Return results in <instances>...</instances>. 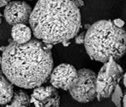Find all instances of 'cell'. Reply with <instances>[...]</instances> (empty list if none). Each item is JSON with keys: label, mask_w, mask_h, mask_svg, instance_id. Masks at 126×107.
Masks as SVG:
<instances>
[{"label": "cell", "mask_w": 126, "mask_h": 107, "mask_svg": "<svg viewBox=\"0 0 126 107\" xmlns=\"http://www.w3.org/2000/svg\"><path fill=\"white\" fill-rule=\"evenodd\" d=\"M1 57L3 75L14 85L24 89H35L47 82L54 66L51 49L38 39L23 44L12 41Z\"/></svg>", "instance_id": "6da1fadb"}, {"label": "cell", "mask_w": 126, "mask_h": 107, "mask_svg": "<svg viewBox=\"0 0 126 107\" xmlns=\"http://www.w3.org/2000/svg\"><path fill=\"white\" fill-rule=\"evenodd\" d=\"M29 23L36 39L53 45L69 41L77 35L81 13L71 0H38Z\"/></svg>", "instance_id": "7a4b0ae2"}, {"label": "cell", "mask_w": 126, "mask_h": 107, "mask_svg": "<svg viewBox=\"0 0 126 107\" xmlns=\"http://www.w3.org/2000/svg\"><path fill=\"white\" fill-rule=\"evenodd\" d=\"M84 44L94 60L105 63L111 58L119 60L126 52V31L116 27L111 20H99L88 29Z\"/></svg>", "instance_id": "3957f363"}, {"label": "cell", "mask_w": 126, "mask_h": 107, "mask_svg": "<svg viewBox=\"0 0 126 107\" xmlns=\"http://www.w3.org/2000/svg\"><path fill=\"white\" fill-rule=\"evenodd\" d=\"M77 73L78 82L76 86L69 91L70 95L74 100L81 103L93 101L97 96V75L89 68H81Z\"/></svg>", "instance_id": "277c9868"}, {"label": "cell", "mask_w": 126, "mask_h": 107, "mask_svg": "<svg viewBox=\"0 0 126 107\" xmlns=\"http://www.w3.org/2000/svg\"><path fill=\"white\" fill-rule=\"evenodd\" d=\"M49 78L51 85L55 88L70 91L77 85L78 73L73 65L64 63L52 69Z\"/></svg>", "instance_id": "5b68a950"}, {"label": "cell", "mask_w": 126, "mask_h": 107, "mask_svg": "<svg viewBox=\"0 0 126 107\" xmlns=\"http://www.w3.org/2000/svg\"><path fill=\"white\" fill-rule=\"evenodd\" d=\"M32 11L30 5L21 1H10L5 6L4 15L8 24H27Z\"/></svg>", "instance_id": "8992f818"}, {"label": "cell", "mask_w": 126, "mask_h": 107, "mask_svg": "<svg viewBox=\"0 0 126 107\" xmlns=\"http://www.w3.org/2000/svg\"><path fill=\"white\" fill-rule=\"evenodd\" d=\"M118 80L112 76H107L105 74L104 65L102 67L96 77V97L110 98L114 92Z\"/></svg>", "instance_id": "52a82bcc"}, {"label": "cell", "mask_w": 126, "mask_h": 107, "mask_svg": "<svg viewBox=\"0 0 126 107\" xmlns=\"http://www.w3.org/2000/svg\"><path fill=\"white\" fill-rule=\"evenodd\" d=\"M32 34L31 29L26 24H16L11 29L13 41L18 44H23L31 41Z\"/></svg>", "instance_id": "ba28073f"}, {"label": "cell", "mask_w": 126, "mask_h": 107, "mask_svg": "<svg viewBox=\"0 0 126 107\" xmlns=\"http://www.w3.org/2000/svg\"><path fill=\"white\" fill-rule=\"evenodd\" d=\"M14 85L4 75H0V105L9 104L14 95Z\"/></svg>", "instance_id": "9c48e42d"}, {"label": "cell", "mask_w": 126, "mask_h": 107, "mask_svg": "<svg viewBox=\"0 0 126 107\" xmlns=\"http://www.w3.org/2000/svg\"><path fill=\"white\" fill-rule=\"evenodd\" d=\"M105 74L107 76H112L117 78L118 81L122 78L123 70L122 67L115 62V60L110 58L108 62L104 64Z\"/></svg>", "instance_id": "30bf717a"}, {"label": "cell", "mask_w": 126, "mask_h": 107, "mask_svg": "<svg viewBox=\"0 0 126 107\" xmlns=\"http://www.w3.org/2000/svg\"><path fill=\"white\" fill-rule=\"evenodd\" d=\"M11 100L17 101L20 104L21 106H28L30 103V98L28 95L23 91H18L14 92L13 96Z\"/></svg>", "instance_id": "8fae6325"}, {"label": "cell", "mask_w": 126, "mask_h": 107, "mask_svg": "<svg viewBox=\"0 0 126 107\" xmlns=\"http://www.w3.org/2000/svg\"><path fill=\"white\" fill-rule=\"evenodd\" d=\"M111 96L112 98V102L115 104L116 106H117V107H122V101L124 96L123 95L122 89L118 84H117Z\"/></svg>", "instance_id": "7c38bea8"}, {"label": "cell", "mask_w": 126, "mask_h": 107, "mask_svg": "<svg viewBox=\"0 0 126 107\" xmlns=\"http://www.w3.org/2000/svg\"><path fill=\"white\" fill-rule=\"evenodd\" d=\"M85 32H82L79 35L76 36L75 42L77 44H83L84 42V39H85Z\"/></svg>", "instance_id": "4fadbf2b"}, {"label": "cell", "mask_w": 126, "mask_h": 107, "mask_svg": "<svg viewBox=\"0 0 126 107\" xmlns=\"http://www.w3.org/2000/svg\"><path fill=\"white\" fill-rule=\"evenodd\" d=\"M114 25L116 27L119 28H123L124 25V21L123 20L120 19V18H117V19H115L114 20L112 21Z\"/></svg>", "instance_id": "5bb4252c"}, {"label": "cell", "mask_w": 126, "mask_h": 107, "mask_svg": "<svg viewBox=\"0 0 126 107\" xmlns=\"http://www.w3.org/2000/svg\"><path fill=\"white\" fill-rule=\"evenodd\" d=\"M11 1V0H2L0 1V8L5 7Z\"/></svg>", "instance_id": "9a60e30c"}, {"label": "cell", "mask_w": 126, "mask_h": 107, "mask_svg": "<svg viewBox=\"0 0 126 107\" xmlns=\"http://www.w3.org/2000/svg\"><path fill=\"white\" fill-rule=\"evenodd\" d=\"M70 42H69V41H66V42H63V45H64V46H68V45H70Z\"/></svg>", "instance_id": "2e32d148"}, {"label": "cell", "mask_w": 126, "mask_h": 107, "mask_svg": "<svg viewBox=\"0 0 126 107\" xmlns=\"http://www.w3.org/2000/svg\"><path fill=\"white\" fill-rule=\"evenodd\" d=\"M2 14L0 13V25L1 24V23H2Z\"/></svg>", "instance_id": "e0dca14e"}, {"label": "cell", "mask_w": 126, "mask_h": 107, "mask_svg": "<svg viewBox=\"0 0 126 107\" xmlns=\"http://www.w3.org/2000/svg\"><path fill=\"white\" fill-rule=\"evenodd\" d=\"M1 60H2V57H1V55H0V64L1 63Z\"/></svg>", "instance_id": "ac0fdd59"}, {"label": "cell", "mask_w": 126, "mask_h": 107, "mask_svg": "<svg viewBox=\"0 0 126 107\" xmlns=\"http://www.w3.org/2000/svg\"><path fill=\"white\" fill-rule=\"evenodd\" d=\"M20 107H28L25 106V105H22V106H21Z\"/></svg>", "instance_id": "d6986e66"}, {"label": "cell", "mask_w": 126, "mask_h": 107, "mask_svg": "<svg viewBox=\"0 0 126 107\" xmlns=\"http://www.w3.org/2000/svg\"><path fill=\"white\" fill-rule=\"evenodd\" d=\"M2 1V0H0V1Z\"/></svg>", "instance_id": "ffe728a7"}]
</instances>
